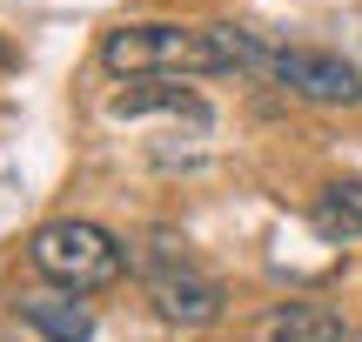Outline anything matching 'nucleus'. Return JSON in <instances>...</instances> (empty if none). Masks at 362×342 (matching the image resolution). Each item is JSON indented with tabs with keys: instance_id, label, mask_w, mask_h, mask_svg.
<instances>
[{
	"instance_id": "f257e3e1",
	"label": "nucleus",
	"mask_w": 362,
	"mask_h": 342,
	"mask_svg": "<svg viewBox=\"0 0 362 342\" xmlns=\"http://www.w3.org/2000/svg\"><path fill=\"white\" fill-rule=\"evenodd\" d=\"M101 67L128 81H181V74H235L269 67V47L242 27H181V20H134L101 34Z\"/></svg>"
},
{
	"instance_id": "f03ea898",
	"label": "nucleus",
	"mask_w": 362,
	"mask_h": 342,
	"mask_svg": "<svg viewBox=\"0 0 362 342\" xmlns=\"http://www.w3.org/2000/svg\"><path fill=\"white\" fill-rule=\"evenodd\" d=\"M27 262L67 295H94L107 282H121L128 269V249L107 235L101 222H81V215H61V222H40L34 242H27Z\"/></svg>"
},
{
	"instance_id": "7ed1b4c3",
	"label": "nucleus",
	"mask_w": 362,
	"mask_h": 342,
	"mask_svg": "<svg viewBox=\"0 0 362 342\" xmlns=\"http://www.w3.org/2000/svg\"><path fill=\"white\" fill-rule=\"evenodd\" d=\"M141 289H148V302H155V316L175 322V329H208V322H221V302H228L221 282L208 276L175 235H155L141 249Z\"/></svg>"
},
{
	"instance_id": "20e7f679",
	"label": "nucleus",
	"mask_w": 362,
	"mask_h": 342,
	"mask_svg": "<svg viewBox=\"0 0 362 342\" xmlns=\"http://www.w3.org/2000/svg\"><path fill=\"white\" fill-rule=\"evenodd\" d=\"M282 88H296L302 101H362V74L342 54H322V47H269V67Z\"/></svg>"
},
{
	"instance_id": "39448f33",
	"label": "nucleus",
	"mask_w": 362,
	"mask_h": 342,
	"mask_svg": "<svg viewBox=\"0 0 362 342\" xmlns=\"http://www.w3.org/2000/svg\"><path fill=\"white\" fill-rule=\"evenodd\" d=\"M262 342H349V316L329 302H282L262 316Z\"/></svg>"
},
{
	"instance_id": "423d86ee",
	"label": "nucleus",
	"mask_w": 362,
	"mask_h": 342,
	"mask_svg": "<svg viewBox=\"0 0 362 342\" xmlns=\"http://www.w3.org/2000/svg\"><path fill=\"white\" fill-rule=\"evenodd\" d=\"M21 322H27V329H40L47 342H88V336H94L88 302H81V295H67V289L21 295Z\"/></svg>"
},
{
	"instance_id": "0eeeda50",
	"label": "nucleus",
	"mask_w": 362,
	"mask_h": 342,
	"mask_svg": "<svg viewBox=\"0 0 362 342\" xmlns=\"http://www.w3.org/2000/svg\"><path fill=\"white\" fill-rule=\"evenodd\" d=\"M309 222L322 242H362V182L342 175V182H322V195L309 201Z\"/></svg>"
},
{
	"instance_id": "6e6552de",
	"label": "nucleus",
	"mask_w": 362,
	"mask_h": 342,
	"mask_svg": "<svg viewBox=\"0 0 362 342\" xmlns=\"http://www.w3.org/2000/svg\"><path fill=\"white\" fill-rule=\"evenodd\" d=\"M115 114H155V107H168V114H188V121H208L202 94H188L181 81H128V88L115 94Z\"/></svg>"
}]
</instances>
